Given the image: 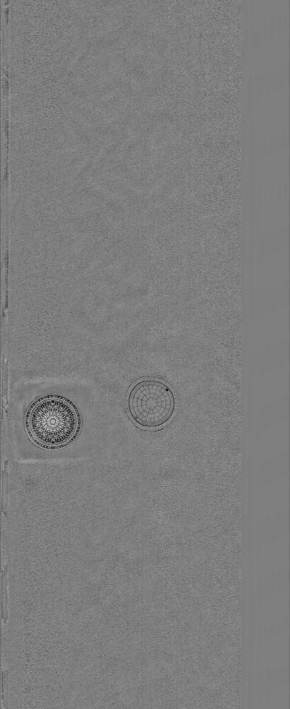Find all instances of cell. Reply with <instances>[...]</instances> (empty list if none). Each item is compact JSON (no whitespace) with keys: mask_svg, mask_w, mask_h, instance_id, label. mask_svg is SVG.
<instances>
[{"mask_svg":"<svg viewBox=\"0 0 290 709\" xmlns=\"http://www.w3.org/2000/svg\"><path fill=\"white\" fill-rule=\"evenodd\" d=\"M28 426L31 436L38 443L46 447H59L73 438L78 429V418L73 407L66 401L47 398L31 409Z\"/></svg>","mask_w":290,"mask_h":709,"instance_id":"obj_1","label":"cell"},{"mask_svg":"<svg viewBox=\"0 0 290 709\" xmlns=\"http://www.w3.org/2000/svg\"><path fill=\"white\" fill-rule=\"evenodd\" d=\"M176 401L172 390L163 382L145 379L137 383L128 397V411L132 420L145 428H157L172 417Z\"/></svg>","mask_w":290,"mask_h":709,"instance_id":"obj_2","label":"cell"},{"mask_svg":"<svg viewBox=\"0 0 290 709\" xmlns=\"http://www.w3.org/2000/svg\"><path fill=\"white\" fill-rule=\"evenodd\" d=\"M7 580L6 571H4L1 577L2 616L4 623H6L8 619Z\"/></svg>","mask_w":290,"mask_h":709,"instance_id":"obj_3","label":"cell"},{"mask_svg":"<svg viewBox=\"0 0 290 709\" xmlns=\"http://www.w3.org/2000/svg\"><path fill=\"white\" fill-rule=\"evenodd\" d=\"M8 670H3L2 672V700L3 705L8 704Z\"/></svg>","mask_w":290,"mask_h":709,"instance_id":"obj_4","label":"cell"}]
</instances>
